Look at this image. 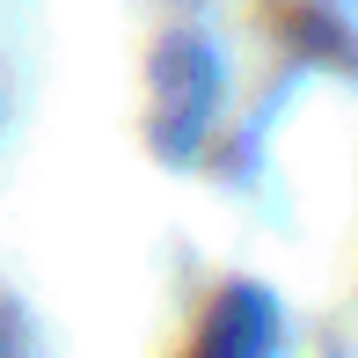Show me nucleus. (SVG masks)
<instances>
[{
    "mask_svg": "<svg viewBox=\"0 0 358 358\" xmlns=\"http://www.w3.org/2000/svg\"><path fill=\"white\" fill-rule=\"evenodd\" d=\"M264 300H227L220 315H213V329H205V344H198V358H264Z\"/></svg>",
    "mask_w": 358,
    "mask_h": 358,
    "instance_id": "1",
    "label": "nucleus"
}]
</instances>
